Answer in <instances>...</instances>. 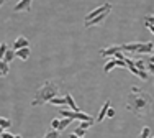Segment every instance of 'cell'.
Returning <instances> with one entry per match:
<instances>
[{
    "instance_id": "6da1fadb",
    "label": "cell",
    "mask_w": 154,
    "mask_h": 138,
    "mask_svg": "<svg viewBox=\"0 0 154 138\" xmlns=\"http://www.w3.org/2000/svg\"><path fill=\"white\" fill-rule=\"evenodd\" d=\"M126 110L131 112L133 115H136L138 118H146L149 114H151L152 108V97L149 96L148 92L141 90L138 86H133L128 94L126 99Z\"/></svg>"
},
{
    "instance_id": "7a4b0ae2",
    "label": "cell",
    "mask_w": 154,
    "mask_h": 138,
    "mask_svg": "<svg viewBox=\"0 0 154 138\" xmlns=\"http://www.w3.org/2000/svg\"><path fill=\"white\" fill-rule=\"evenodd\" d=\"M57 96H59V86H57L54 81H45L43 86L36 90L31 105L33 107H41V105L51 102V100H53L54 97H57Z\"/></svg>"
},
{
    "instance_id": "3957f363",
    "label": "cell",
    "mask_w": 154,
    "mask_h": 138,
    "mask_svg": "<svg viewBox=\"0 0 154 138\" xmlns=\"http://www.w3.org/2000/svg\"><path fill=\"white\" fill-rule=\"evenodd\" d=\"M59 114L62 115L64 118H71V120H80V122H94V118L90 115L84 114V112H72V110H66V108H59Z\"/></svg>"
},
{
    "instance_id": "277c9868",
    "label": "cell",
    "mask_w": 154,
    "mask_h": 138,
    "mask_svg": "<svg viewBox=\"0 0 154 138\" xmlns=\"http://www.w3.org/2000/svg\"><path fill=\"white\" fill-rule=\"evenodd\" d=\"M107 12H112V3H103V5H100L95 10H92V12H89L85 15V23L90 20H94V18H97L98 15H102V13H107Z\"/></svg>"
},
{
    "instance_id": "5b68a950",
    "label": "cell",
    "mask_w": 154,
    "mask_h": 138,
    "mask_svg": "<svg viewBox=\"0 0 154 138\" xmlns=\"http://www.w3.org/2000/svg\"><path fill=\"white\" fill-rule=\"evenodd\" d=\"M125 63H126V67L130 69V71L133 72L134 76H138L139 79H143V81H146V79H148V72H141V71H138V67L134 66V63L130 59V58H126V59H125Z\"/></svg>"
},
{
    "instance_id": "8992f818",
    "label": "cell",
    "mask_w": 154,
    "mask_h": 138,
    "mask_svg": "<svg viewBox=\"0 0 154 138\" xmlns=\"http://www.w3.org/2000/svg\"><path fill=\"white\" fill-rule=\"evenodd\" d=\"M23 48H30V41H28L26 36H18L13 43V51H18V49H23Z\"/></svg>"
},
{
    "instance_id": "52a82bcc",
    "label": "cell",
    "mask_w": 154,
    "mask_h": 138,
    "mask_svg": "<svg viewBox=\"0 0 154 138\" xmlns=\"http://www.w3.org/2000/svg\"><path fill=\"white\" fill-rule=\"evenodd\" d=\"M31 0H21L13 7V12H30L31 10Z\"/></svg>"
},
{
    "instance_id": "ba28073f",
    "label": "cell",
    "mask_w": 154,
    "mask_h": 138,
    "mask_svg": "<svg viewBox=\"0 0 154 138\" xmlns=\"http://www.w3.org/2000/svg\"><path fill=\"white\" fill-rule=\"evenodd\" d=\"M154 51V45L151 41H146V43H141L139 45V48H138V54H149V53H152Z\"/></svg>"
},
{
    "instance_id": "9c48e42d",
    "label": "cell",
    "mask_w": 154,
    "mask_h": 138,
    "mask_svg": "<svg viewBox=\"0 0 154 138\" xmlns=\"http://www.w3.org/2000/svg\"><path fill=\"white\" fill-rule=\"evenodd\" d=\"M139 45L141 43L139 41H134V43H125V45L120 46V51H131V53H136L138 51V48H139Z\"/></svg>"
},
{
    "instance_id": "30bf717a",
    "label": "cell",
    "mask_w": 154,
    "mask_h": 138,
    "mask_svg": "<svg viewBox=\"0 0 154 138\" xmlns=\"http://www.w3.org/2000/svg\"><path fill=\"white\" fill-rule=\"evenodd\" d=\"M112 107V102L110 100H105V104L102 105V108H100V112H98V117H97V122H103V118L107 117V110Z\"/></svg>"
},
{
    "instance_id": "8fae6325",
    "label": "cell",
    "mask_w": 154,
    "mask_h": 138,
    "mask_svg": "<svg viewBox=\"0 0 154 138\" xmlns=\"http://www.w3.org/2000/svg\"><path fill=\"white\" fill-rule=\"evenodd\" d=\"M108 13L110 12H107V13H102V15H98L97 18H94V20H90V21H87L85 23V28H90V27H95V25H100L102 21L105 20V18L108 17Z\"/></svg>"
},
{
    "instance_id": "7c38bea8",
    "label": "cell",
    "mask_w": 154,
    "mask_h": 138,
    "mask_svg": "<svg viewBox=\"0 0 154 138\" xmlns=\"http://www.w3.org/2000/svg\"><path fill=\"white\" fill-rule=\"evenodd\" d=\"M66 107H69V110H72V112H79V107L75 105V102H74V99H72V94H66Z\"/></svg>"
},
{
    "instance_id": "4fadbf2b",
    "label": "cell",
    "mask_w": 154,
    "mask_h": 138,
    "mask_svg": "<svg viewBox=\"0 0 154 138\" xmlns=\"http://www.w3.org/2000/svg\"><path fill=\"white\" fill-rule=\"evenodd\" d=\"M120 51V46H110V48H105V49H100V56H115L116 53Z\"/></svg>"
},
{
    "instance_id": "5bb4252c",
    "label": "cell",
    "mask_w": 154,
    "mask_h": 138,
    "mask_svg": "<svg viewBox=\"0 0 154 138\" xmlns=\"http://www.w3.org/2000/svg\"><path fill=\"white\" fill-rule=\"evenodd\" d=\"M15 56H18L21 61H26L30 58V48H23V49H18L15 51Z\"/></svg>"
},
{
    "instance_id": "9a60e30c",
    "label": "cell",
    "mask_w": 154,
    "mask_h": 138,
    "mask_svg": "<svg viewBox=\"0 0 154 138\" xmlns=\"http://www.w3.org/2000/svg\"><path fill=\"white\" fill-rule=\"evenodd\" d=\"M13 58H15V51H13L12 48H8L7 49V53H5V56H3V59L2 61H5L7 64H10L13 61Z\"/></svg>"
},
{
    "instance_id": "2e32d148",
    "label": "cell",
    "mask_w": 154,
    "mask_h": 138,
    "mask_svg": "<svg viewBox=\"0 0 154 138\" xmlns=\"http://www.w3.org/2000/svg\"><path fill=\"white\" fill-rule=\"evenodd\" d=\"M49 104L57 105V107H66V99H64V97H59V96H57V97H54V99L51 100Z\"/></svg>"
},
{
    "instance_id": "e0dca14e",
    "label": "cell",
    "mask_w": 154,
    "mask_h": 138,
    "mask_svg": "<svg viewBox=\"0 0 154 138\" xmlns=\"http://www.w3.org/2000/svg\"><path fill=\"white\" fill-rule=\"evenodd\" d=\"M71 118H62V120H59V130L57 132H62V130H66V127L71 125Z\"/></svg>"
},
{
    "instance_id": "ac0fdd59",
    "label": "cell",
    "mask_w": 154,
    "mask_h": 138,
    "mask_svg": "<svg viewBox=\"0 0 154 138\" xmlns=\"http://www.w3.org/2000/svg\"><path fill=\"white\" fill-rule=\"evenodd\" d=\"M0 127H2L3 130H7V128H10V127H12V122H10L7 117H0Z\"/></svg>"
},
{
    "instance_id": "d6986e66",
    "label": "cell",
    "mask_w": 154,
    "mask_h": 138,
    "mask_svg": "<svg viewBox=\"0 0 154 138\" xmlns=\"http://www.w3.org/2000/svg\"><path fill=\"white\" fill-rule=\"evenodd\" d=\"M113 67H116V59H110L108 63L103 66V71H105V72H110Z\"/></svg>"
},
{
    "instance_id": "ffe728a7",
    "label": "cell",
    "mask_w": 154,
    "mask_h": 138,
    "mask_svg": "<svg viewBox=\"0 0 154 138\" xmlns=\"http://www.w3.org/2000/svg\"><path fill=\"white\" fill-rule=\"evenodd\" d=\"M149 135H151V128H149V127H143L138 138H149Z\"/></svg>"
},
{
    "instance_id": "44dd1931",
    "label": "cell",
    "mask_w": 154,
    "mask_h": 138,
    "mask_svg": "<svg viewBox=\"0 0 154 138\" xmlns=\"http://www.w3.org/2000/svg\"><path fill=\"white\" fill-rule=\"evenodd\" d=\"M8 71H10L8 64H7L5 61H0V72H2V76H7V74H8Z\"/></svg>"
},
{
    "instance_id": "7402d4cb",
    "label": "cell",
    "mask_w": 154,
    "mask_h": 138,
    "mask_svg": "<svg viewBox=\"0 0 154 138\" xmlns=\"http://www.w3.org/2000/svg\"><path fill=\"white\" fill-rule=\"evenodd\" d=\"M134 66L138 67V71H141V72H146V64H144V61H143V59H138L136 63H134Z\"/></svg>"
},
{
    "instance_id": "603a6c76",
    "label": "cell",
    "mask_w": 154,
    "mask_h": 138,
    "mask_svg": "<svg viewBox=\"0 0 154 138\" xmlns=\"http://www.w3.org/2000/svg\"><path fill=\"white\" fill-rule=\"evenodd\" d=\"M7 49H8V45H7V43H0V61L3 59V56H5Z\"/></svg>"
},
{
    "instance_id": "cb8c5ba5",
    "label": "cell",
    "mask_w": 154,
    "mask_h": 138,
    "mask_svg": "<svg viewBox=\"0 0 154 138\" xmlns=\"http://www.w3.org/2000/svg\"><path fill=\"white\" fill-rule=\"evenodd\" d=\"M43 138H59V132H56V130H49Z\"/></svg>"
},
{
    "instance_id": "d4e9b609",
    "label": "cell",
    "mask_w": 154,
    "mask_h": 138,
    "mask_svg": "<svg viewBox=\"0 0 154 138\" xmlns=\"http://www.w3.org/2000/svg\"><path fill=\"white\" fill-rule=\"evenodd\" d=\"M51 130H59V118H53L51 120Z\"/></svg>"
},
{
    "instance_id": "484cf974",
    "label": "cell",
    "mask_w": 154,
    "mask_h": 138,
    "mask_svg": "<svg viewBox=\"0 0 154 138\" xmlns=\"http://www.w3.org/2000/svg\"><path fill=\"white\" fill-rule=\"evenodd\" d=\"M92 125H94L92 122H80V123H79V128H82V130H87V128H90Z\"/></svg>"
},
{
    "instance_id": "4316f807",
    "label": "cell",
    "mask_w": 154,
    "mask_h": 138,
    "mask_svg": "<svg viewBox=\"0 0 154 138\" xmlns=\"http://www.w3.org/2000/svg\"><path fill=\"white\" fill-rule=\"evenodd\" d=\"M74 133H75L79 138H84V135H85V130H82V128H79V127H77V128L74 130Z\"/></svg>"
},
{
    "instance_id": "83f0119b",
    "label": "cell",
    "mask_w": 154,
    "mask_h": 138,
    "mask_svg": "<svg viewBox=\"0 0 154 138\" xmlns=\"http://www.w3.org/2000/svg\"><path fill=\"white\" fill-rule=\"evenodd\" d=\"M144 23H148V25H151V27H154V15H148L144 18Z\"/></svg>"
},
{
    "instance_id": "f1b7e54d",
    "label": "cell",
    "mask_w": 154,
    "mask_h": 138,
    "mask_svg": "<svg viewBox=\"0 0 154 138\" xmlns=\"http://www.w3.org/2000/svg\"><path fill=\"white\" fill-rule=\"evenodd\" d=\"M107 117H110V118L115 117V108H112V107L108 108V110H107Z\"/></svg>"
},
{
    "instance_id": "f546056e",
    "label": "cell",
    "mask_w": 154,
    "mask_h": 138,
    "mask_svg": "<svg viewBox=\"0 0 154 138\" xmlns=\"http://www.w3.org/2000/svg\"><path fill=\"white\" fill-rule=\"evenodd\" d=\"M15 135H13V133H8V132H3L2 135H0V138H13Z\"/></svg>"
},
{
    "instance_id": "4dcf8cb0",
    "label": "cell",
    "mask_w": 154,
    "mask_h": 138,
    "mask_svg": "<svg viewBox=\"0 0 154 138\" xmlns=\"http://www.w3.org/2000/svg\"><path fill=\"white\" fill-rule=\"evenodd\" d=\"M146 69H149V72H152V74H154V64H152V63H148V64H146Z\"/></svg>"
},
{
    "instance_id": "1f68e13d",
    "label": "cell",
    "mask_w": 154,
    "mask_h": 138,
    "mask_svg": "<svg viewBox=\"0 0 154 138\" xmlns=\"http://www.w3.org/2000/svg\"><path fill=\"white\" fill-rule=\"evenodd\" d=\"M144 27H148V28H149V30H151V33L154 35V27H151V25H148V23H144Z\"/></svg>"
},
{
    "instance_id": "d6a6232c",
    "label": "cell",
    "mask_w": 154,
    "mask_h": 138,
    "mask_svg": "<svg viewBox=\"0 0 154 138\" xmlns=\"http://www.w3.org/2000/svg\"><path fill=\"white\" fill-rule=\"evenodd\" d=\"M69 138H79V136H77L75 133H71V135H69Z\"/></svg>"
},
{
    "instance_id": "836d02e7",
    "label": "cell",
    "mask_w": 154,
    "mask_h": 138,
    "mask_svg": "<svg viewBox=\"0 0 154 138\" xmlns=\"http://www.w3.org/2000/svg\"><path fill=\"white\" fill-rule=\"evenodd\" d=\"M148 63H152V64H154V56H151V58H149V61H148Z\"/></svg>"
},
{
    "instance_id": "e575fe53",
    "label": "cell",
    "mask_w": 154,
    "mask_h": 138,
    "mask_svg": "<svg viewBox=\"0 0 154 138\" xmlns=\"http://www.w3.org/2000/svg\"><path fill=\"white\" fill-rule=\"evenodd\" d=\"M13 138H23V136H21V135H15V136H13Z\"/></svg>"
},
{
    "instance_id": "d590c367",
    "label": "cell",
    "mask_w": 154,
    "mask_h": 138,
    "mask_svg": "<svg viewBox=\"0 0 154 138\" xmlns=\"http://www.w3.org/2000/svg\"><path fill=\"white\" fill-rule=\"evenodd\" d=\"M2 133H3V128H2V127H0V135H2Z\"/></svg>"
},
{
    "instance_id": "8d00e7d4",
    "label": "cell",
    "mask_w": 154,
    "mask_h": 138,
    "mask_svg": "<svg viewBox=\"0 0 154 138\" xmlns=\"http://www.w3.org/2000/svg\"><path fill=\"white\" fill-rule=\"evenodd\" d=\"M3 3H5V2H3V0H0V7H2V5H3Z\"/></svg>"
},
{
    "instance_id": "74e56055",
    "label": "cell",
    "mask_w": 154,
    "mask_h": 138,
    "mask_svg": "<svg viewBox=\"0 0 154 138\" xmlns=\"http://www.w3.org/2000/svg\"><path fill=\"white\" fill-rule=\"evenodd\" d=\"M0 77H2V72H0Z\"/></svg>"
},
{
    "instance_id": "f35d334b",
    "label": "cell",
    "mask_w": 154,
    "mask_h": 138,
    "mask_svg": "<svg viewBox=\"0 0 154 138\" xmlns=\"http://www.w3.org/2000/svg\"><path fill=\"white\" fill-rule=\"evenodd\" d=\"M152 84H154V82H152Z\"/></svg>"
},
{
    "instance_id": "ab89813d",
    "label": "cell",
    "mask_w": 154,
    "mask_h": 138,
    "mask_svg": "<svg viewBox=\"0 0 154 138\" xmlns=\"http://www.w3.org/2000/svg\"><path fill=\"white\" fill-rule=\"evenodd\" d=\"M152 138H154V136H152Z\"/></svg>"
}]
</instances>
